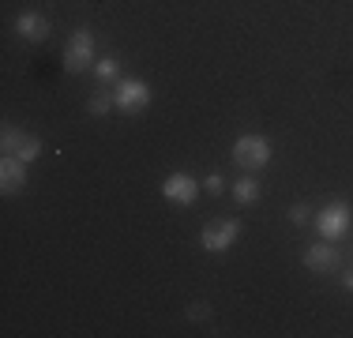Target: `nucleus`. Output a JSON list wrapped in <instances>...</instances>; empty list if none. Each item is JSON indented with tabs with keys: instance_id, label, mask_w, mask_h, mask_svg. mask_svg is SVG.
Masks as SVG:
<instances>
[{
	"instance_id": "17",
	"label": "nucleus",
	"mask_w": 353,
	"mask_h": 338,
	"mask_svg": "<svg viewBox=\"0 0 353 338\" xmlns=\"http://www.w3.org/2000/svg\"><path fill=\"white\" fill-rule=\"evenodd\" d=\"M222 188H225V181H222L218 173H211V177H207V192H222Z\"/></svg>"
},
{
	"instance_id": "8",
	"label": "nucleus",
	"mask_w": 353,
	"mask_h": 338,
	"mask_svg": "<svg viewBox=\"0 0 353 338\" xmlns=\"http://www.w3.org/2000/svg\"><path fill=\"white\" fill-rule=\"evenodd\" d=\"M15 30H19L27 41H46L53 27H49V19H46V15H38V12H23L19 19H15Z\"/></svg>"
},
{
	"instance_id": "16",
	"label": "nucleus",
	"mask_w": 353,
	"mask_h": 338,
	"mask_svg": "<svg viewBox=\"0 0 353 338\" xmlns=\"http://www.w3.org/2000/svg\"><path fill=\"white\" fill-rule=\"evenodd\" d=\"M207 316H211L207 304H192V308H188V319H207Z\"/></svg>"
},
{
	"instance_id": "10",
	"label": "nucleus",
	"mask_w": 353,
	"mask_h": 338,
	"mask_svg": "<svg viewBox=\"0 0 353 338\" xmlns=\"http://www.w3.org/2000/svg\"><path fill=\"white\" fill-rule=\"evenodd\" d=\"M233 199L237 203H256L259 199V181H252V177H241V181H233Z\"/></svg>"
},
{
	"instance_id": "1",
	"label": "nucleus",
	"mask_w": 353,
	"mask_h": 338,
	"mask_svg": "<svg viewBox=\"0 0 353 338\" xmlns=\"http://www.w3.org/2000/svg\"><path fill=\"white\" fill-rule=\"evenodd\" d=\"M350 222H353V210H350L346 199L327 203V207L316 215V230H319V237H323V241H339V237L350 230Z\"/></svg>"
},
{
	"instance_id": "2",
	"label": "nucleus",
	"mask_w": 353,
	"mask_h": 338,
	"mask_svg": "<svg viewBox=\"0 0 353 338\" xmlns=\"http://www.w3.org/2000/svg\"><path fill=\"white\" fill-rule=\"evenodd\" d=\"M90 61H94V34H90L87 27H79L68 38V46H64V72H83Z\"/></svg>"
},
{
	"instance_id": "7",
	"label": "nucleus",
	"mask_w": 353,
	"mask_h": 338,
	"mask_svg": "<svg viewBox=\"0 0 353 338\" xmlns=\"http://www.w3.org/2000/svg\"><path fill=\"white\" fill-rule=\"evenodd\" d=\"M0 188H4V196H15V192L27 188V162L15 155H4L0 158Z\"/></svg>"
},
{
	"instance_id": "5",
	"label": "nucleus",
	"mask_w": 353,
	"mask_h": 338,
	"mask_svg": "<svg viewBox=\"0 0 353 338\" xmlns=\"http://www.w3.org/2000/svg\"><path fill=\"white\" fill-rule=\"evenodd\" d=\"M237 237H241V222L237 218H225V222L207 226V230L199 233V248L203 252H225V248H233Z\"/></svg>"
},
{
	"instance_id": "6",
	"label": "nucleus",
	"mask_w": 353,
	"mask_h": 338,
	"mask_svg": "<svg viewBox=\"0 0 353 338\" xmlns=\"http://www.w3.org/2000/svg\"><path fill=\"white\" fill-rule=\"evenodd\" d=\"M162 196L170 203H181V207H192L196 196H199V181H196V177H188V173H170L162 181Z\"/></svg>"
},
{
	"instance_id": "12",
	"label": "nucleus",
	"mask_w": 353,
	"mask_h": 338,
	"mask_svg": "<svg viewBox=\"0 0 353 338\" xmlns=\"http://www.w3.org/2000/svg\"><path fill=\"white\" fill-rule=\"evenodd\" d=\"M38 155H41V139H38V135H27V139H23V147L15 150V158H23V162H34Z\"/></svg>"
},
{
	"instance_id": "3",
	"label": "nucleus",
	"mask_w": 353,
	"mask_h": 338,
	"mask_svg": "<svg viewBox=\"0 0 353 338\" xmlns=\"http://www.w3.org/2000/svg\"><path fill=\"white\" fill-rule=\"evenodd\" d=\"M147 101H150V87L143 79H121L117 83V90H113V106L121 109V113H139V109H147Z\"/></svg>"
},
{
	"instance_id": "15",
	"label": "nucleus",
	"mask_w": 353,
	"mask_h": 338,
	"mask_svg": "<svg viewBox=\"0 0 353 338\" xmlns=\"http://www.w3.org/2000/svg\"><path fill=\"white\" fill-rule=\"evenodd\" d=\"M290 222H293V226H305V222H308V207H305V203L290 207Z\"/></svg>"
},
{
	"instance_id": "11",
	"label": "nucleus",
	"mask_w": 353,
	"mask_h": 338,
	"mask_svg": "<svg viewBox=\"0 0 353 338\" xmlns=\"http://www.w3.org/2000/svg\"><path fill=\"white\" fill-rule=\"evenodd\" d=\"M23 139H27V135H23L19 128L4 124V132H0V150H4V155H15V150L23 147Z\"/></svg>"
},
{
	"instance_id": "14",
	"label": "nucleus",
	"mask_w": 353,
	"mask_h": 338,
	"mask_svg": "<svg viewBox=\"0 0 353 338\" xmlns=\"http://www.w3.org/2000/svg\"><path fill=\"white\" fill-rule=\"evenodd\" d=\"M94 72H98V79H117V72H121V61H117V57H105V61L94 64Z\"/></svg>"
},
{
	"instance_id": "18",
	"label": "nucleus",
	"mask_w": 353,
	"mask_h": 338,
	"mask_svg": "<svg viewBox=\"0 0 353 338\" xmlns=\"http://www.w3.org/2000/svg\"><path fill=\"white\" fill-rule=\"evenodd\" d=\"M342 286H346V290L353 293V270H350V275H342Z\"/></svg>"
},
{
	"instance_id": "4",
	"label": "nucleus",
	"mask_w": 353,
	"mask_h": 338,
	"mask_svg": "<svg viewBox=\"0 0 353 338\" xmlns=\"http://www.w3.org/2000/svg\"><path fill=\"white\" fill-rule=\"evenodd\" d=\"M233 158L245 169H259V166L271 162V143H267L263 135H241V139L233 143Z\"/></svg>"
},
{
	"instance_id": "9",
	"label": "nucleus",
	"mask_w": 353,
	"mask_h": 338,
	"mask_svg": "<svg viewBox=\"0 0 353 338\" xmlns=\"http://www.w3.org/2000/svg\"><path fill=\"white\" fill-rule=\"evenodd\" d=\"M305 267L308 270H319V275H323V270H334V267H339V252H334L331 244L316 241L312 248L305 252Z\"/></svg>"
},
{
	"instance_id": "13",
	"label": "nucleus",
	"mask_w": 353,
	"mask_h": 338,
	"mask_svg": "<svg viewBox=\"0 0 353 338\" xmlns=\"http://www.w3.org/2000/svg\"><path fill=\"white\" fill-rule=\"evenodd\" d=\"M87 109H90L94 117H102V113H109V109H117V106H113V90H109V95H94V98L87 101Z\"/></svg>"
}]
</instances>
